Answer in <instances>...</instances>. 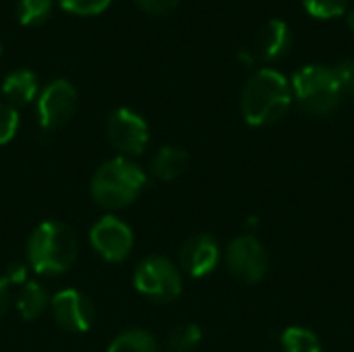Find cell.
<instances>
[{
  "label": "cell",
  "instance_id": "obj_1",
  "mask_svg": "<svg viewBox=\"0 0 354 352\" xmlns=\"http://www.w3.org/2000/svg\"><path fill=\"white\" fill-rule=\"evenodd\" d=\"M292 102L288 79L274 68L257 71L243 89L241 110L251 127H266L280 120Z\"/></svg>",
  "mask_w": 354,
  "mask_h": 352
},
{
  "label": "cell",
  "instance_id": "obj_2",
  "mask_svg": "<svg viewBox=\"0 0 354 352\" xmlns=\"http://www.w3.org/2000/svg\"><path fill=\"white\" fill-rule=\"evenodd\" d=\"M75 232L56 220L41 222L27 241V261L41 276H60L77 259Z\"/></svg>",
  "mask_w": 354,
  "mask_h": 352
},
{
  "label": "cell",
  "instance_id": "obj_3",
  "mask_svg": "<svg viewBox=\"0 0 354 352\" xmlns=\"http://www.w3.org/2000/svg\"><path fill=\"white\" fill-rule=\"evenodd\" d=\"M147 185L145 172L129 158H112L91 178V197L100 207L122 210L131 205Z\"/></svg>",
  "mask_w": 354,
  "mask_h": 352
},
{
  "label": "cell",
  "instance_id": "obj_4",
  "mask_svg": "<svg viewBox=\"0 0 354 352\" xmlns=\"http://www.w3.org/2000/svg\"><path fill=\"white\" fill-rule=\"evenodd\" d=\"M292 91L303 110L315 116L330 114L342 95L334 68L324 64H309L299 68L292 77Z\"/></svg>",
  "mask_w": 354,
  "mask_h": 352
},
{
  "label": "cell",
  "instance_id": "obj_5",
  "mask_svg": "<svg viewBox=\"0 0 354 352\" xmlns=\"http://www.w3.org/2000/svg\"><path fill=\"white\" fill-rule=\"evenodd\" d=\"M133 284L137 293L156 303H170L183 293V278L178 268L170 259L160 255L145 257L137 266Z\"/></svg>",
  "mask_w": 354,
  "mask_h": 352
},
{
  "label": "cell",
  "instance_id": "obj_6",
  "mask_svg": "<svg viewBox=\"0 0 354 352\" xmlns=\"http://www.w3.org/2000/svg\"><path fill=\"white\" fill-rule=\"evenodd\" d=\"M226 263L236 280L245 284H257L268 272V253L253 234H243L228 245Z\"/></svg>",
  "mask_w": 354,
  "mask_h": 352
},
{
  "label": "cell",
  "instance_id": "obj_7",
  "mask_svg": "<svg viewBox=\"0 0 354 352\" xmlns=\"http://www.w3.org/2000/svg\"><path fill=\"white\" fill-rule=\"evenodd\" d=\"M106 135L120 154L139 156L149 143V127L137 112L129 108H116L106 122Z\"/></svg>",
  "mask_w": 354,
  "mask_h": 352
},
{
  "label": "cell",
  "instance_id": "obj_8",
  "mask_svg": "<svg viewBox=\"0 0 354 352\" xmlns=\"http://www.w3.org/2000/svg\"><path fill=\"white\" fill-rule=\"evenodd\" d=\"M89 243L106 261H124L133 251V230L116 216L100 218L89 230Z\"/></svg>",
  "mask_w": 354,
  "mask_h": 352
},
{
  "label": "cell",
  "instance_id": "obj_9",
  "mask_svg": "<svg viewBox=\"0 0 354 352\" xmlns=\"http://www.w3.org/2000/svg\"><path fill=\"white\" fill-rule=\"evenodd\" d=\"M77 104H79V95L71 81H66V79L52 81L39 93V100H37L39 124L48 131L66 124L73 118Z\"/></svg>",
  "mask_w": 354,
  "mask_h": 352
},
{
  "label": "cell",
  "instance_id": "obj_10",
  "mask_svg": "<svg viewBox=\"0 0 354 352\" xmlns=\"http://www.w3.org/2000/svg\"><path fill=\"white\" fill-rule=\"evenodd\" d=\"M50 307L56 324L71 334H85L87 330H91L95 322L93 303L75 288L56 293L50 301Z\"/></svg>",
  "mask_w": 354,
  "mask_h": 352
},
{
  "label": "cell",
  "instance_id": "obj_11",
  "mask_svg": "<svg viewBox=\"0 0 354 352\" xmlns=\"http://www.w3.org/2000/svg\"><path fill=\"white\" fill-rule=\"evenodd\" d=\"M180 268L191 278H205L220 261V247L209 234H195L180 247Z\"/></svg>",
  "mask_w": 354,
  "mask_h": 352
},
{
  "label": "cell",
  "instance_id": "obj_12",
  "mask_svg": "<svg viewBox=\"0 0 354 352\" xmlns=\"http://www.w3.org/2000/svg\"><path fill=\"white\" fill-rule=\"evenodd\" d=\"M290 46H292V33L282 19L266 21L257 33V48L266 60L284 58L290 52Z\"/></svg>",
  "mask_w": 354,
  "mask_h": 352
},
{
  "label": "cell",
  "instance_id": "obj_13",
  "mask_svg": "<svg viewBox=\"0 0 354 352\" xmlns=\"http://www.w3.org/2000/svg\"><path fill=\"white\" fill-rule=\"evenodd\" d=\"M151 174L164 183L168 180H176L178 176L185 174V170L189 168V154L183 147H162L153 158H151Z\"/></svg>",
  "mask_w": 354,
  "mask_h": 352
},
{
  "label": "cell",
  "instance_id": "obj_14",
  "mask_svg": "<svg viewBox=\"0 0 354 352\" xmlns=\"http://www.w3.org/2000/svg\"><path fill=\"white\" fill-rule=\"evenodd\" d=\"M37 93V79L31 71L19 68L6 75L2 81V95L6 98L8 106H25Z\"/></svg>",
  "mask_w": 354,
  "mask_h": 352
},
{
  "label": "cell",
  "instance_id": "obj_15",
  "mask_svg": "<svg viewBox=\"0 0 354 352\" xmlns=\"http://www.w3.org/2000/svg\"><path fill=\"white\" fill-rule=\"evenodd\" d=\"M50 305L48 293L37 282H25L17 295V311L25 322L37 319Z\"/></svg>",
  "mask_w": 354,
  "mask_h": 352
},
{
  "label": "cell",
  "instance_id": "obj_16",
  "mask_svg": "<svg viewBox=\"0 0 354 352\" xmlns=\"http://www.w3.org/2000/svg\"><path fill=\"white\" fill-rule=\"evenodd\" d=\"M108 352H158V342L149 332L133 328L118 334L110 342Z\"/></svg>",
  "mask_w": 354,
  "mask_h": 352
},
{
  "label": "cell",
  "instance_id": "obj_17",
  "mask_svg": "<svg viewBox=\"0 0 354 352\" xmlns=\"http://www.w3.org/2000/svg\"><path fill=\"white\" fill-rule=\"evenodd\" d=\"M280 342L284 352H324L319 336L303 326L286 328L280 336Z\"/></svg>",
  "mask_w": 354,
  "mask_h": 352
},
{
  "label": "cell",
  "instance_id": "obj_18",
  "mask_svg": "<svg viewBox=\"0 0 354 352\" xmlns=\"http://www.w3.org/2000/svg\"><path fill=\"white\" fill-rule=\"evenodd\" d=\"M203 332L197 324H180L170 332L168 346L174 352H193L201 344Z\"/></svg>",
  "mask_w": 354,
  "mask_h": 352
},
{
  "label": "cell",
  "instance_id": "obj_19",
  "mask_svg": "<svg viewBox=\"0 0 354 352\" xmlns=\"http://www.w3.org/2000/svg\"><path fill=\"white\" fill-rule=\"evenodd\" d=\"M52 12V0H19L17 17L23 25H39Z\"/></svg>",
  "mask_w": 354,
  "mask_h": 352
},
{
  "label": "cell",
  "instance_id": "obj_20",
  "mask_svg": "<svg viewBox=\"0 0 354 352\" xmlns=\"http://www.w3.org/2000/svg\"><path fill=\"white\" fill-rule=\"evenodd\" d=\"M303 6L317 19H334L348 10V0H303Z\"/></svg>",
  "mask_w": 354,
  "mask_h": 352
},
{
  "label": "cell",
  "instance_id": "obj_21",
  "mask_svg": "<svg viewBox=\"0 0 354 352\" xmlns=\"http://www.w3.org/2000/svg\"><path fill=\"white\" fill-rule=\"evenodd\" d=\"M19 129V112L8 104H0V145L12 141Z\"/></svg>",
  "mask_w": 354,
  "mask_h": 352
},
{
  "label": "cell",
  "instance_id": "obj_22",
  "mask_svg": "<svg viewBox=\"0 0 354 352\" xmlns=\"http://www.w3.org/2000/svg\"><path fill=\"white\" fill-rule=\"evenodd\" d=\"M62 8L75 15H97L108 8L112 0H58Z\"/></svg>",
  "mask_w": 354,
  "mask_h": 352
},
{
  "label": "cell",
  "instance_id": "obj_23",
  "mask_svg": "<svg viewBox=\"0 0 354 352\" xmlns=\"http://www.w3.org/2000/svg\"><path fill=\"white\" fill-rule=\"evenodd\" d=\"M334 73H336V79L340 83V89L342 91H348V93H354V60H342L338 62L336 66H332Z\"/></svg>",
  "mask_w": 354,
  "mask_h": 352
},
{
  "label": "cell",
  "instance_id": "obj_24",
  "mask_svg": "<svg viewBox=\"0 0 354 352\" xmlns=\"http://www.w3.org/2000/svg\"><path fill=\"white\" fill-rule=\"evenodd\" d=\"M137 4L151 15H168L176 8L178 0H137Z\"/></svg>",
  "mask_w": 354,
  "mask_h": 352
},
{
  "label": "cell",
  "instance_id": "obj_25",
  "mask_svg": "<svg viewBox=\"0 0 354 352\" xmlns=\"http://www.w3.org/2000/svg\"><path fill=\"white\" fill-rule=\"evenodd\" d=\"M4 280L12 286V284H25L27 282V268L25 266H21V263H15V266H10L8 268V272L4 274Z\"/></svg>",
  "mask_w": 354,
  "mask_h": 352
},
{
  "label": "cell",
  "instance_id": "obj_26",
  "mask_svg": "<svg viewBox=\"0 0 354 352\" xmlns=\"http://www.w3.org/2000/svg\"><path fill=\"white\" fill-rule=\"evenodd\" d=\"M10 307V284L0 278V317H4V313Z\"/></svg>",
  "mask_w": 354,
  "mask_h": 352
},
{
  "label": "cell",
  "instance_id": "obj_27",
  "mask_svg": "<svg viewBox=\"0 0 354 352\" xmlns=\"http://www.w3.org/2000/svg\"><path fill=\"white\" fill-rule=\"evenodd\" d=\"M346 21H348V27H351V31L354 33V8L353 10H348V17H346Z\"/></svg>",
  "mask_w": 354,
  "mask_h": 352
}]
</instances>
